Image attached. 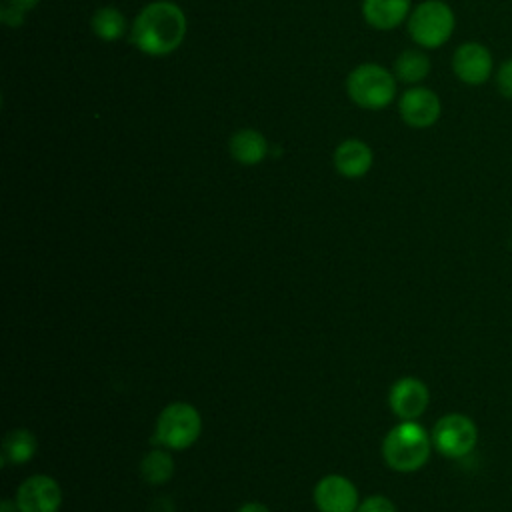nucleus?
<instances>
[{
  "mask_svg": "<svg viewBox=\"0 0 512 512\" xmlns=\"http://www.w3.org/2000/svg\"><path fill=\"white\" fill-rule=\"evenodd\" d=\"M186 34L184 12L168 0L144 6L132 24L134 46L148 56H166L174 52Z\"/></svg>",
  "mask_w": 512,
  "mask_h": 512,
  "instance_id": "1",
  "label": "nucleus"
},
{
  "mask_svg": "<svg viewBox=\"0 0 512 512\" xmlns=\"http://www.w3.org/2000/svg\"><path fill=\"white\" fill-rule=\"evenodd\" d=\"M430 446L432 440L426 430L414 420H404L386 434L382 456L390 468L398 472H414L426 464Z\"/></svg>",
  "mask_w": 512,
  "mask_h": 512,
  "instance_id": "2",
  "label": "nucleus"
},
{
  "mask_svg": "<svg viewBox=\"0 0 512 512\" xmlns=\"http://www.w3.org/2000/svg\"><path fill=\"white\" fill-rule=\"evenodd\" d=\"M346 92L352 102L368 110L388 106L396 96V78L378 64H360L346 78Z\"/></svg>",
  "mask_w": 512,
  "mask_h": 512,
  "instance_id": "3",
  "label": "nucleus"
},
{
  "mask_svg": "<svg viewBox=\"0 0 512 512\" xmlns=\"http://www.w3.org/2000/svg\"><path fill=\"white\" fill-rule=\"evenodd\" d=\"M202 430V420L198 410L186 402L168 404L158 420L154 440L172 450H184L192 446Z\"/></svg>",
  "mask_w": 512,
  "mask_h": 512,
  "instance_id": "4",
  "label": "nucleus"
},
{
  "mask_svg": "<svg viewBox=\"0 0 512 512\" xmlns=\"http://www.w3.org/2000/svg\"><path fill=\"white\" fill-rule=\"evenodd\" d=\"M454 30V14L440 0H426L416 6L408 20L410 38L424 48L442 46Z\"/></svg>",
  "mask_w": 512,
  "mask_h": 512,
  "instance_id": "5",
  "label": "nucleus"
},
{
  "mask_svg": "<svg viewBox=\"0 0 512 512\" xmlns=\"http://www.w3.org/2000/svg\"><path fill=\"white\" fill-rule=\"evenodd\" d=\"M476 424L464 414L442 416L432 430V444L448 458H462L476 446Z\"/></svg>",
  "mask_w": 512,
  "mask_h": 512,
  "instance_id": "6",
  "label": "nucleus"
},
{
  "mask_svg": "<svg viewBox=\"0 0 512 512\" xmlns=\"http://www.w3.org/2000/svg\"><path fill=\"white\" fill-rule=\"evenodd\" d=\"M16 504L20 512H58L62 504V490L54 478L36 474L20 484Z\"/></svg>",
  "mask_w": 512,
  "mask_h": 512,
  "instance_id": "7",
  "label": "nucleus"
},
{
  "mask_svg": "<svg viewBox=\"0 0 512 512\" xmlns=\"http://www.w3.org/2000/svg\"><path fill=\"white\" fill-rule=\"evenodd\" d=\"M314 502L320 512H356L358 492L348 478L330 474L316 484Z\"/></svg>",
  "mask_w": 512,
  "mask_h": 512,
  "instance_id": "8",
  "label": "nucleus"
},
{
  "mask_svg": "<svg viewBox=\"0 0 512 512\" xmlns=\"http://www.w3.org/2000/svg\"><path fill=\"white\" fill-rule=\"evenodd\" d=\"M454 74L470 86H480L490 78L492 54L478 42H466L456 48L452 58Z\"/></svg>",
  "mask_w": 512,
  "mask_h": 512,
  "instance_id": "9",
  "label": "nucleus"
},
{
  "mask_svg": "<svg viewBox=\"0 0 512 512\" xmlns=\"http://www.w3.org/2000/svg\"><path fill=\"white\" fill-rule=\"evenodd\" d=\"M402 120L412 128H428L440 118V98L422 86L410 88L402 94L398 104Z\"/></svg>",
  "mask_w": 512,
  "mask_h": 512,
  "instance_id": "10",
  "label": "nucleus"
},
{
  "mask_svg": "<svg viewBox=\"0 0 512 512\" xmlns=\"http://www.w3.org/2000/svg\"><path fill=\"white\" fill-rule=\"evenodd\" d=\"M428 400H430V394L426 384L412 376L396 380L388 396L392 412L402 420H414L420 414H424Z\"/></svg>",
  "mask_w": 512,
  "mask_h": 512,
  "instance_id": "11",
  "label": "nucleus"
},
{
  "mask_svg": "<svg viewBox=\"0 0 512 512\" xmlns=\"http://www.w3.org/2000/svg\"><path fill=\"white\" fill-rule=\"evenodd\" d=\"M334 166L346 178H360L372 166V150L362 140H344L334 152Z\"/></svg>",
  "mask_w": 512,
  "mask_h": 512,
  "instance_id": "12",
  "label": "nucleus"
},
{
  "mask_svg": "<svg viewBox=\"0 0 512 512\" xmlns=\"http://www.w3.org/2000/svg\"><path fill=\"white\" fill-rule=\"evenodd\" d=\"M410 10V0H364L362 14L364 20L378 30L396 28Z\"/></svg>",
  "mask_w": 512,
  "mask_h": 512,
  "instance_id": "13",
  "label": "nucleus"
},
{
  "mask_svg": "<svg viewBox=\"0 0 512 512\" xmlns=\"http://www.w3.org/2000/svg\"><path fill=\"white\" fill-rule=\"evenodd\" d=\"M230 154L236 162L246 164V166H254L258 162L264 160V156L268 154V142L266 138L252 130V128H244L232 134L230 142H228Z\"/></svg>",
  "mask_w": 512,
  "mask_h": 512,
  "instance_id": "14",
  "label": "nucleus"
},
{
  "mask_svg": "<svg viewBox=\"0 0 512 512\" xmlns=\"http://www.w3.org/2000/svg\"><path fill=\"white\" fill-rule=\"evenodd\" d=\"M36 452V438L24 428L10 430L2 440V466L28 462Z\"/></svg>",
  "mask_w": 512,
  "mask_h": 512,
  "instance_id": "15",
  "label": "nucleus"
},
{
  "mask_svg": "<svg viewBox=\"0 0 512 512\" xmlns=\"http://www.w3.org/2000/svg\"><path fill=\"white\" fill-rule=\"evenodd\" d=\"M90 26H92V32L98 38H102L106 42H112V40H118V38L124 36V32H126V18H124V14L118 8L104 6V8H98L92 14Z\"/></svg>",
  "mask_w": 512,
  "mask_h": 512,
  "instance_id": "16",
  "label": "nucleus"
},
{
  "mask_svg": "<svg viewBox=\"0 0 512 512\" xmlns=\"http://www.w3.org/2000/svg\"><path fill=\"white\" fill-rule=\"evenodd\" d=\"M430 72V60L420 50H404L394 62V76L406 84L424 80Z\"/></svg>",
  "mask_w": 512,
  "mask_h": 512,
  "instance_id": "17",
  "label": "nucleus"
},
{
  "mask_svg": "<svg viewBox=\"0 0 512 512\" xmlns=\"http://www.w3.org/2000/svg\"><path fill=\"white\" fill-rule=\"evenodd\" d=\"M174 472V460L164 450H152L146 454L140 462V474L150 484H164L172 478Z\"/></svg>",
  "mask_w": 512,
  "mask_h": 512,
  "instance_id": "18",
  "label": "nucleus"
},
{
  "mask_svg": "<svg viewBox=\"0 0 512 512\" xmlns=\"http://www.w3.org/2000/svg\"><path fill=\"white\" fill-rule=\"evenodd\" d=\"M496 86H498V92H500L504 98H510V100H512V58L506 60V62L498 68Z\"/></svg>",
  "mask_w": 512,
  "mask_h": 512,
  "instance_id": "19",
  "label": "nucleus"
},
{
  "mask_svg": "<svg viewBox=\"0 0 512 512\" xmlns=\"http://www.w3.org/2000/svg\"><path fill=\"white\" fill-rule=\"evenodd\" d=\"M356 512H396V508L386 496H370L362 504H358Z\"/></svg>",
  "mask_w": 512,
  "mask_h": 512,
  "instance_id": "20",
  "label": "nucleus"
},
{
  "mask_svg": "<svg viewBox=\"0 0 512 512\" xmlns=\"http://www.w3.org/2000/svg\"><path fill=\"white\" fill-rule=\"evenodd\" d=\"M24 14H26L24 10L12 6L10 2H4L0 8V20L8 26H20L24 22Z\"/></svg>",
  "mask_w": 512,
  "mask_h": 512,
  "instance_id": "21",
  "label": "nucleus"
},
{
  "mask_svg": "<svg viewBox=\"0 0 512 512\" xmlns=\"http://www.w3.org/2000/svg\"><path fill=\"white\" fill-rule=\"evenodd\" d=\"M238 512H270V510L260 502H246L238 508Z\"/></svg>",
  "mask_w": 512,
  "mask_h": 512,
  "instance_id": "22",
  "label": "nucleus"
},
{
  "mask_svg": "<svg viewBox=\"0 0 512 512\" xmlns=\"http://www.w3.org/2000/svg\"><path fill=\"white\" fill-rule=\"evenodd\" d=\"M6 2H10L12 6H16V8L24 10V12H28L30 8H34L38 4V0H6Z\"/></svg>",
  "mask_w": 512,
  "mask_h": 512,
  "instance_id": "23",
  "label": "nucleus"
},
{
  "mask_svg": "<svg viewBox=\"0 0 512 512\" xmlns=\"http://www.w3.org/2000/svg\"><path fill=\"white\" fill-rule=\"evenodd\" d=\"M18 508V504H12V502H8V500H4L2 504H0V510L2 512H12V510H16Z\"/></svg>",
  "mask_w": 512,
  "mask_h": 512,
  "instance_id": "24",
  "label": "nucleus"
}]
</instances>
